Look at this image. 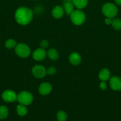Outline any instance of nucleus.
<instances>
[{
    "instance_id": "4be33fe9",
    "label": "nucleus",
    "mask_w": 121,
    "mask_h": 121,
    "mask_svg": "<svg viewBox=\"0 0 121 121\" xmlns=\"http://www.w3.org/2000/svg\"><path fill=\"white\" fill-rule=\"evenodd\" d=\"M56 72V69L55 67H53V66H51V67H49L48 69L46 70L47 74L51 76L54 75V74H55Z\"/></svg>"
},
{
    "instance_id": "6ab92c4d",
    "label": "nucleus",
    "mask_w": 121,
    "mask_h": 121,
    "mask_svg": "<svg viewBox=\"0 0 121 121\" xmlns=\"http://www.w3.org/2000/svg\"><path fill=\"white\" fill-rule=\"evenodd\" d=\"M112 26L116 30H121V20L119 18H114L112 21Z\"/></svg>"
},
{
    "instance_id": "f3484780",
    "label": "nucleus",
    "mask_w": 121,
    "mask_h": 121,
    "mask_svg": "<svg viewBox=\"0 0 121 121\" xmlns=\"http://www.w3.org/2000/svg\"><path fill=\"white\" fill-rule=\"evenodd\" d=\"M17 113L20 117H24L27 113V109L25 105H20L17 106Z\"/></svg>"
},
{
    "instance_id": "412c9836",
    "label": "nucleus",
    "mask_w": 121,
    "mask_h": 121,
    "mask_svg": "<svg viewBox=\"0 0 121 121\" xmlns=\"http://www.w3.org/2000/svg\"><path fill=\"white\" fill-rule=\"evenodd\" d=\"M56 118L58 121H66L67 119V115L64 111H60L57 113Z\"/></svg>"
},
{
    "instance_id": "1a4fd4ad",
    "label": "nucleus",
    "mask_w": 121,
    "mask_h": 121,
    "mask_svg": "<svg viewBox=\"0 0 121 121\" xmlns=\"http://www.w3.org/2000/svg\"><path fill=\"white\" fill-rule=\"evenodd\" d=\"M109 85L112 89L116 91H121V79L118 76H113L110 78Z\"/></svg>"
},
{
    "instance_id": "f03ea898",
    "label": "nucleus",
    "mask_w": 121,
    "mask_h": 121,
    "mask_svg": "<svg viewBox=\"0 0 121 121\" xmlns=\"http://www.w3.org/2000/svg\"><path fill=\"white\" fill-rule=\"evenodd\" d=\"M70 18L74 24L81 26L85 22L86 17L84 13L80 9L74 10L70 15Z\"/></svg>"
},
{
    "instance_id": "a878e982",
    "label": "nucleus",
    "mask_w": 121,
    "mask_h": 121,
    "mask_svg": "<svg viewBox=\"0 0 121 121\" xmlns=\"http://www.w3.org/2000/svg\"><path fill=\"white\" fill-rule=\"evenodd\" d=\"M115 2L119 5H121V0H114Z\"/></svg>"
},
{
    "instance_id": "a211bd4d",
    "label": "nucleus",
    "mask_w": 121,
    "mask_h": 121,
    "mask_svg": "<svg viewBox=\"0 0 121 121\" xmlns=\"http://www.w3.org/2000/svg\"><path fill=\"white\" fill-rule=\"evenodd\" d=\"M8 115V109L6 106H0V119H4Z\"/></svg>"
},
{
    "instance_id": "9b49d317",
    "label": "nucleus",
    "mask_w": 121,
    "mask_h": 121,
    "mask_svg": "<svg viewBox=\"0 0 121 121\" xmlns=\"http://www.w3.org/2000/svg\"><path fill=\"white\" fill-rule=\"evenodd\" d=\"M65 11L64 8L60 5H56L53 8L52 11V15L55 18H61L64 15Z\"/></svg>"
},
{
    "instance_id": "7ed1b4c3",
    "label": "nucleus",
    "mask_w": 121,
    "mask_h": 121,
    "mask_svg": "<svg viewBox=\"0 0 121 121\" xmlns=\"http://www.w3.org/2000/svg\"><path fill=\"white\" fill-rule=\"evenodd\" d=\"M102 13L103 15L106 18H113L115 17L117 13V8L114 4L110 3H106L105 4L103 5L102 7Z\"/></svg>"
},
{
    "instance_id": "6e6552de",
    "label": "nucleus",
    "mask_w": 121,
    "mask_h": 121,
    "mask_svg": "<svg viewBox=\"0 0 121 121\" xmlns=\"http://www.w3.org/2000/svg\"><path fill=\"white\" fill-rule=\"evenodd\" d=\"M46 52L45 49L42 48H37L33 52L32 54V57L33 59L36 61H42L46 58Z\"/></svg>"
},
{
    "instance_id": "393cba45",
    "label": "nucleus",
    "mask_w": 121,
    "mask_h": 121,
    "mask_svg": "<svg viewBox=\"0 0 121 121\" xmlns=\"http://www.w3.org/2000/svg\"><path fill=\"white\" fill-rule=\"evenodd\" d=\"M112 18H106L104 20V22L106 23V24L107 25H110L112 24Z\"/></svg>"
},
{
    "instance_id": "f8f14e48",
    "label": "nucleus",
    "mask_w": 121,
    "mask_h": 121,
    "mask_svg": "<svg viewBox=\"0 0 121 121\" xmlns=\"http://www.w3.org/2000/svg\"><path fill=\"white\" fill-rule=\"evenodd\" d=\"M69 61L72 65L77 66L81 62V57L78 53L74 52L69 56Z\"/></svg>"
},
{
    "instance_id": "ddd939ff",
    "label": "nucleus",
    "mask_w": 121,
    "mask_h": 121,
    "mask_svg": "<svg viewBox=\"0 0 121 121\" xmlns=\"http://www.w3.org/2000/svg\"><path fill=\"white\" fill-rule=\"evenodd\" d=\"M98 78L102 81L106 82L109 80L110 78V72L107 69H103L99 72Z\"/></svg>"
},
{
    "instance_id": "b1692460",
    "label": "nucleus",
    "mask_w": 121,
    "mask_h": 121,
    "mask_svg": "<svg viewBox=\"0 0 121 121\" xmlns=\"http://www.w3.org/2000/svg\"><path fill=\"white\" fill-rule=\"evenodd\" d=\"M99 87L101 90H102V91H104V90H106L107 89V84L105 82L102 81V82L100 83Z\"/></svg>"
},
{
    "instance_id": "dca6fc26",
    "label": "nucleus",
    "mask_w": 121,
    "mask_h": 121,
    "mask_svg": "<svg viewBox=\"0 0 121 121\" xmlns=\"http://www.w3.org/2000/svg\"><path fill=\"white\" fill-rule=\"evenodd\" d=\"M64 9L65 13L67 15H70L71 13L74 11V5L71 2H65L64 4Z\"/></svg>"
},
{
    "instance_id": "423d86ee",
    "label": "nucleus",
    "mask_w": 121,
    "mask_h": 121,
    "mask_svg": "<svg viewBox=\"0 0 121 121\" xmlns=\"http://www.w3.org/2000/svg\"><path fill=\"white\" fill-rule=\"evenodd\" d=\"M32 73L35 78L42 79L47 74L46 70L44 66L42 65H36L32 69Z\"/></svg>"
},
{
    "instance_id": "5701e85b",
    "label": "nucleus",
    "mask_w": 121,
    "mask_h": 121,
    "mask_svg": "<svg viewBox=\"0 0 121 121\" xmlns=\"http://www.w3.org/2000/svg\"><path fill=\"white\" fill-rule=\"evenodd\" d=\"M40 48H43V49H46L49 46V42L47 40H43L40 42Z\"/></svg>"
},
{
    "instance_id": "2eb2a0df",
    "label": "nucleus",
    "mask_w": 121,
    "mask_h": 121,
    "mask_svg": "<svg viewBox=\"0 0 121 121\" xmlns=\"http://www.w3.org/2000/svg\"><path fill=\"white\" fill-rule=\"evenodd\" d=\"M47 55L51 60L53 61H56L59 57V55L56 50L54 48H51L47 52Z\"/></svg>"
},
{
    "instance_id": "f257e3e1",
    "label": "nucleus",
    "mask_w": 121,
    "mask_h": 121,
    "mask_svg": "<svg viewBox=\"0 0 121 121\" xmlns=\"http://www.w3.org/2000/svg\"><path fill=\"white\" fill-rule=\"evenodd\" d=\"M33 13L32 9L27 7H21L15 13V19L18 24L22 26L28 24L33 20Z\"/></svg>"
},
{
    "instance_id": "39448f33",
    "label": "nucleus",
    "mask_w": 121,
    "mask_h": 121,
    "mask_svg": "<svg viewBox=\"0 0 121 121\" xmlns=\"http://www.w3.org/2000/svg\"><path fill=\"white\" fill-rule=\"evenodd\" d=\"M15 52L21 58L28 57L31 53L29 47L24 43L17 44L15 47Z\"/></svg>"
},
{
    "instance_id": "4468645a",
    "label": "nucleus",
    "mask_w": 121,
    "mask_h": 121,
    "mask_svg": "<svg viewBox=\"0 0 121 121\" xmlns=\"http://www.w3.org/2000/svg\"><path fill=\"white\" fill-rule=\"evenodd\" d=\"M72 2L76 8L78 9H81L86 7L88 0H72Z\"/></svg>"
},
{
    "instance_id": "aec40b11",
    "label": "nucleus",
    "mask_w": 121,
    "mask_h": 121,
    "mask_svg": "<svg viewBox=\"0 0 121 121\" xmlns=\"http://www.w3.org/2000/svg\"><path fill=\"white\" fill-rule=\"evenodd\" d=\"M17 42L15 40H13V39H9V40H7L5 44V46L6 48H8V49H12L13 48H15L17 46Z\"/></svg>"
},
{
    "instance_id": "20e7f679",
    "label": "nucleus",
    "mask_w": 121,
    "mask_h": 121,
    "mask_svg": "<svg viewBox=\"0 0 121 121\" xmlns=\"http://www.w3.org/2000/svg\"><path fill=\"white\" fill-rule=\"evenodd\" d=\"M17 100L19 102V104L21 105H29L33 102V96L32 93H30L27 91H23L19 93L17 95Z\"/></svg>"
},
{
    "instance_id": "0eeeda50",
    "label": "nucleus",
    "mask_w": 121,
    "mask_h": 121,
    "mask_svg": "<svg viewBox=\"0 0 121 121\" xmlns=\"http://www.w3.org/2000/svg\"><path fill=\"white\" fill-rule=\"evenodd\" d=\"M2 98L5 102H13L17 100V95L14 91H11V90H7L2 93Z\"/></svg>"
},
{
    "instance_id": "9d476101",
    "label": "nucleus",
    "mask_w": 121,
    "mask_h": 121,
    "mask_svg": "<svg viewBox=\"0 0 121 121\" xmlns=\"http://www.w3.org/2000/svg\"><path fill=\"white\" fill-rule=\"evenodd\" d=\"M52 91V86L49 83L43 82L40 84L39 87V92L40 95L43 96L47 95Z\"/></svg>"
}]
</instances>
